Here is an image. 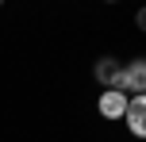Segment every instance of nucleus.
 I'll use <instances>...</instances> for the list:
<instances>
[{
	"instance_id": "7ed1b4c3",
	"label": "nucleus",
	"mask_w": 146,
	"mask_h": 142,
	"mask_svg": "<svg viewBox=\"0 0 146 142\" xmlns=\"http://www.w3.org/2000/svg\"><path fill=\"white\" fill-rule=\"evenodd\" d=\"M123 119H127V127H131L135 138H146V92L127 104V115H123Z\"/></svg>"
},
{
	"instance_id": "39448f33",
	"label": "nucleus",
	"mask_w": 146,
	"mask_h": 142,
	"mask_svg": "<svg viewBox=\"0 0 146 142\" xmlns=\"http://www.w3.org/2000/svg\"><path fill=\"white\" fill-rule=\"evenodd\" d=\"M135 23H139V31H146V8H139V15H135Z\"/></svg>"
},
{
	"instance_id": "20e7f679",
	"label": "nucleus",
	"mask_w": 146,
	"mask_h": 142,
	"mask_svg": "<svg viewBox=\"0 0 146 142\" xmlns=\"http://www.w3.org/2000/svg\"><path fill=\"white\" fill-rule=\"evenodd\" d=\"M127 104H131V100H127V92L108 89V92L100 96V115H104V119H119V115H127Z\"/></svg>"
},
{
	"instance_id": "f03ea898",
	"label": "nucleus",
	"mask_w": 146,
	"mask_h": 142,
	"mask_svg": "<svg viewBox=\"0 0 146 142\" xmlns=\"http://www.w3.org/2000/svg\"><path fill=\"white\" fill-rule=\"evenodd\" d=\"M92 77L104 85V89H119V77H123V65H119L115 58H96L92 65Z\"/></svg>"
},
{
	"instance_id": "f257e3e1",
	"label": "nucleus",
	"mask_w": 146,
	"mask_h": 142,
	"mask_svg": "<svg viewBox=\"0 0 146 142\" xmlns=\"http://www.w3.org/2000/svg\"><path fill=\"white\" fill-rule=\"evenodd\" d=\"M119 92H135V96H142V92H146V58H135V61H127V65H123Z\"/></svg>"
},
{
	"instance_id": "423d86ee",
	"label": "nucleus",
	"mask_w": 146,
	"mask_h": 142,
	"mask_svg": "<svg viewBox=\"0 0 146 142\" xmlns=\"http://www.w3.org/2000/svg\"><path fill=\"white\" fill-rule=\"evenodd\" d=\"M0 4H4V0H0Z\"/></svg>"
}]
</instances>
